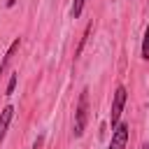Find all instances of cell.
I'll return each instance as SVG.
<instances>
[{
	"mask_svg": "<svg viewBox=\"0 0 149 149\" xmlns=\"http://www.w3.org/2000/svg\"><path fill=\"white\" fill-rule=\"evenodd\" d=\"M86 121H88V91L84 88L79 93V102H77V112H74V135H84V128H86Z\"/></svg>",
	"mask_w": 149,
	"mask_h": 149,
	"instance_id": "cell-1",
	"label": "cell"
},
{
	"mask_svg": "<svg viewBox=\"0 0 149 149\" xmlns=\"http://www.w3.org/2000/svg\"><path fill=\"white\" fill-rule=\"evenodd\" d=\"M126 98H128L126 86H116V91H114V100H112V112H109V123H112V128L119 126V119H121V112H123Z\"/></svg>",
	"mask_w": 149,
	"mask_h": 149,
	"instance_id": "cell-2",
	"label": "cell"
},
{
	"mask_svg": "<svg viewBox=\"0 0 149 149\" xmlns=\"http://www.w3.org/2000/svg\"><path fill=\"white\" fill-rule=\"evenodd\" d=\"M114 133H112V142H109V149H123L126 147V142H128V133H130V128H128V123H119L116 128H112Z\"/></svg>",
	"mask_w": 149,
	"mask_h": 149,
	"instance_id": "cell-3",
	"label": "cell"
},
{
	"mask_svg": "<svg viewBox=\"0 0 149 149\" xmlns=\"http://www.w3.org/2000/svg\"><path fill=\"white\" fill-rule=\"evenodd\" d=\"M12 116H14V107H12V105H7V107L0 112V142H2V140H5V135H7V128H9Z\"/></svg>",
	"mask_w": 149,
	"mask_h": 149,
	"instance_id": "cell-4",
	"label": "cell"
},
{
	"mask_svg": "<svg viewBox=\"0 0 149 149\" xmlns=\"http://www.w3.org/2000/svg\"><path fill=\"white\" fill-rule=\"evenodd\" d=\"M19 47H21V40L16 37V40H14L12 44H9V49H7V54H5V58H2V63H0V74H2L5 70H7V65L12 63V58H14V54L19 51Z\"/></svg>",
	"mask_w": 149,
	"mask_h": 149,
	"instance_id": "cell-5",
	"label": "cell"
},
{
	"mask_svg": "<svg viewBox=\"0 0 149 149\" xmlns=\"http://www.w3.org/2000/svg\"><path fill=\"white\" fill-rule=\"evenodd\" d=\"M142 58L149 61V26L144 28V40H142Z\"/></svg>",
	"mask_w": 149,
	"mask_h": 149,
	"instance_id": "cell-6",
	"label": "cell"
},
{
	"mask_svg": "<svg viewBox=\"0 0 149 149\" xmlns=\"http://www.w3.org/2000/svg\"><path fill=\"white\" fill-rule=\"evenodd\" d=\"M91 28H93V23H88V26H86V30H84V35H81V40H79V47H77V51H74V58L81 54V49H84V44H86V37H88Z\"/></svg>",
	"mask_w": 149,
	"mask_h": 149,
	"instance_id": "cell-7",
	"label": "cell"
},
{
	"mask_svg": "<svg viewBox=\"0 0 149 149\" xmlns=\"http://www.w3.org/2000/svg\"><path fill=\"white\" fill-rule=\"evenodd\" d=\"M84 2H86V0H74V2H72V16H74V19H79V16H81Z\"/></svg>",
	"mask_w": 149,
	"mask_h": 149,
	"instance_id": "cell-8",
	"label": "cell"
},
{
	"mask_svg": "<svg viewBox=\"0 0 149 149\" xmlns=\"http://www.w3.org/2000/svg\"><path fill=\"white\" fill-rule=\"evenodd\" d=\"M16 79H19V74H12V77H9V81H7V95H9V93H14V86H16Z\"/></svg>",
	"mask_w": 149,
	"mask_h": 149,
	"instance_id": "cell-9",
	"label": "cell"
},
{
	"mask_svg": "<svg viewBox=\"0 0 149 149\" xmlns=\"http://www.w3.org/2000/svg\"><path fill=\"white\" fill-rule=\"evenodd\" d=\"M5 2H7V7H14L16 5V0H5Z\"/></svg>",
	"mask_w": 149,
	"mask_h": 149,
	"instance_id": "cell-10",
	"label": "cell"
},
{
	"mask_svg": "<svg viewBox=\"0 0 149 149\" xmlns=\"http://www.w3.org/2000/svg\"><path fill=\"white\" fill-rule=\"evenodd\" d=\"M40 144H42V137H40L37 142H35V147H33V149H40Z\"/></svg>",
	"mask_w": 149,
	"mask_h": 149,
	"instance_id": "cell-11",
	"label": "cell"
},
{
	"mask_svg": "<svg viewBox=\"0 0 149 149\" xmlns=\"http://www.w3.org/2000/svg\"><path fill=\"white\" fill-rule=\"evenodd\" d=\"M142 149H149V144H144V147H142Z\"/></svg>",
	"mask_w": 149,
	"mask_h": 149,
	"instance_id": "cell-12",
	"label": "cell"
}]
</instances>
